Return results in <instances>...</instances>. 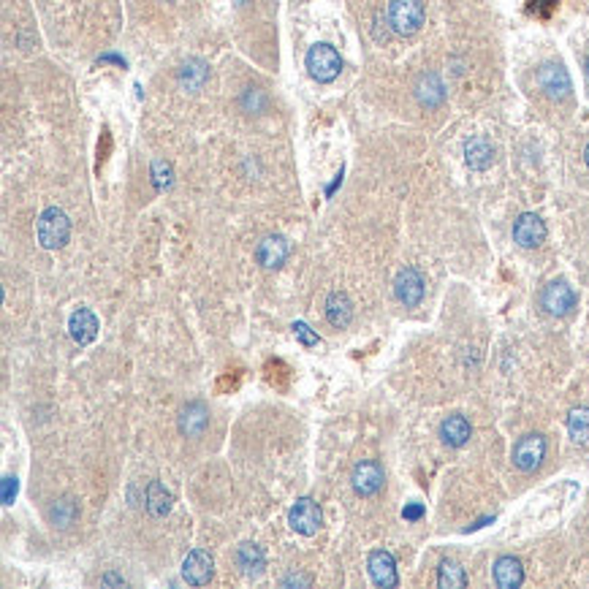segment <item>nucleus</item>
<instances>
[{
	"label": "nucleus",
	"instance_id": "a878e982",
	"mask_svg": "<svg viewBox=\"0 0 589 589\" xmlns=\"http://www.w3.org/2000/svg\"><path fill=\"white\" fill-rule=\"evenodd\" d=\"M438 586L443 589H453V586H468V576L453 560H443L440 570H438Z\"/></svg>",
	"mask_w": 589,
	"mask_h": 589
},
{
	"label": "nucleus",
	"instance_id": "5701e85b",
	"mask_svg": "<svg viewBox=\"0 0 589 589\" xmlns=\"http://www.w3.org/2000/svg\"><path fill=\"white\" fill-rule=\"evenodd\" d=\"M206 79H209V68H206L204 60H188L180 68V84H182L185 90H193V93L201 90Z\"/></svg>",
	"mask_w": 589,
	"mask_h": 589
},
{
	"label": "nucleus",
	"instance_id": "0eeeda50",
	"mask_svg": "<svg viewBox=\"0 0 589 589\" xmlns=\"http://www.w3.org/2000/svg\"><path fill=\"white\" fill-rule=\"evenodd\" d=\"M546 456V438L543 435H524L514 446V465L522 473H535Z\"/></svg>",
	"mask_w": 589,
	"mask_h": 589
},
{
	"label": "nucleus",
	"instance_id": "c756f323",
	"mask_svg": "<svg viewBox=\"0 0 589 589\" xmlns=\"http://www.w3.org/2000/svg\"><path fill=\"white\" fill-rule=\"evenodd\" d=\"M283 586H313V576L307 573H291L283 578Z\"/></svg>",
	"mask_w": 589,
	"mask_h": 589
},
{
	"label": "nucleus",
	"instance_id": "c85d7f7f",
	"mask_svg": "<svg viewBox=\"0 0 589 589\" xmlns=\"http://www.w3.org/2000/svg\"><path fill=\"white\" fill-rule=\"evenodd\" d=\"M554 6H557V0H530V12L538 17H549Z\"/></svg>",
	"mask_w": 589,
	"mask_h": 589
},
{
	"label": "nucleus",
	"instance_id": "f704fd0d",
	"mask_svg": "<svg viewBox=\"0 0 589 589\" xmlns=\"http://www.w3.org/2000/svg\"><path fill=\"white\" fill-rule=\"evenodd\" d=\"M584 68H586V79H589V55H586V63H584Z\"/></svg>",
	"mask_w": 589,
	"mask_h": 589
},
{
	"label": "nucleus",
	"instance_id": "7c9ffc66",
	"mask_svg": "<svg viewBox=\"0 0 589 589\" xmlns=\"http://www.w3.org/2000/svg\"><path fill=\"white\" fill-rule=\"evenodd\" d=\"M14 497H17V478H4V502L12 505Z\"/></svg>",
	"mask_w": 589,
	"mask_h": 589
},
{
	"label": "nucleus",
	"instance_id": "412c9836",
	"mask_svg": "<svg viewBox=\"0 0 589 589\" xmlns=\"http://www.w3.org/2000/svg\"><path fill=\"white\" fill-rule=\"evenodd\" d=\"M76 516H79V505H76L74 497H58V500L50 505V511H47L50 524H52V527H60V530H68V527L76 522Z\"/></svg>",
	"mask_w": 589,
	"mask_h": 589
},
{
	"label": "nucleus",
	"instance_id": "6ab92c4d",
	"mask_svg": "<svg viewBox=\"0 0 589 589\" xmlns=\"http://www.w3.org/2000/svg\"><path fill=\"white\" fill-rule=\"evenodd\" d=\"M470 435H473V430H470V421L465 418V415H448L446 421H443V427H440V438H443V443L446 446H451V448H459V446H465L468 440H470Z\"/></svg>",
	"mask_w": 589,
	"mask_h": 589
},
{
	"label": "nucleus",
	"instance_id": "4468645a",
	"mask_svg": "<svg viewBox=\"0 0 589 589\" xmlns=\"http://www.w3.org/2000/svg\"><path fill=\"white\" fill-rule=\"evenodd\" d=\"M546 239V223L535 213H524L514 223V242L519 247H538Z\"/></svg>",
	"mask_w": 589,
	"mask_h": 589
},
{
	"label": "nucleus",
	"instance_id": "dca6fc26",
	"mask_svg": "<svg viewBox=\"0 0 589 589\" xmlns=\"http://www.w3.org/2000/svg\"><path fill=\"white\" fill-rule=\"evenodd\" d=\"M288 252H291L288 239L280 236V234H269V236L261 239V244H259V250H256V259H259V264H261L264 269H277V267L285 264Z\"/></svg>",
	"mask_w": 589,
	"mask_h": 589
},
{
	"label": "nucleus",
	"instance_id": "f257e3e1",
	"mask_svg": "<svg viewBox=\"0 0 589 589\" xmlns=\"http://www.w3.org/2000/svg\"><path fill=\"white\" fill-rule=\"evenodd\" d=\"M35 234H38L41 247L58 250V247H63V244L68 242V236H71V221H68V215L63 213L60 206H50V209H44V213H41L38 226H35Z\"/></svg>",
	"mask_w": 589,
	"mask_h": 589
},
{
	"label": "nucleus",
	"instance_id": "f3484780",
	"mask_svg": "<svg viewBox=\"0 0 589 589\" xmlns=\"http://www.w3.org/2000/svg\"><path fill=\"white\" fill-rule=\"evenodd\" d=\"M326 321L334 329H345L353 321V305L348 299V293L343 291H331L326 297Z\"/></svg>",
	"mask_w": 589,
	"mask_h": 589
},
{
	"label": "nucleus",
	"instance_id": "20e7f679",
	"mask_svg": "<svg viewBox=\"0 0 589 589\" xmlns=\"http://www.w3.org/2000/svg\"><path fill=\"white\" fill-rule=\"evenodd\" d=\"M535 79H538V88L543 90V96H549L552 101H565V98H570L573 84H570L568 71H565L560 63H546V66H540L538 74H535Z\"/></svg>",
	"mask_w": 589,
	"mask_h": 589
},
{
	"label": "nucleus",
	"instance_id": "9d476101",
	"mask_svg": "<svg viewBox=\"0 0 589 589\" xmlns=\"http://www.w3.org/2000/svg\"><path fill=\"white\" fill-rule=\"evenodd\" d=\"M215 576V562H213V554L204 552V549H193L185 562H182V578L190 584V586H204L209 584Z\"/></svg>",
	"mask_w": 589,
	"mask_h": 589
},
{
	"label": "nucleus",
	"instance_id": "2f4dec72",
	"mask_svg": "<svg viewBox=\"0 0 589 589\" xmlns=\"http://www.w3.org/2000/svg\"><path fill=\"white\" fill-rule=\"evenodd\" d=\"M239 377H242V372H234V377H231V375H223L221 381H218V391H226L229 386L236 389V386H239Z\"/></svg>",
	"mask_w": 589,
	"mask_h": 589
},
{
	"label": "nucleus",
	"instance_id": "aec40b11",
	"mask_svg": "<svg viewBox=\"0 0 589 589\" xmlns=\"http://www.w3.org/2000/svg\"><path fill=\"white\" fill-rule=\"evenodd\" d=\"M415 98H418L421 106H427V109H435V106L443 104L446 90H443V81L438 79V74H424V76L418 79V84H415Z\"/></svg>",
	"mask_w": 589,
	"mask_h": 589
},
{
	"label": "nucleus",
	"instance_id": "2eb2a0df",
	"mask_svg": "<svg viewBox=\"0 0 589 589\" xmlns=\"http://www.w3.org/2000/svg\"><path fill=\"white\" fill-rule=\"evenodd\" d=\"M98 318H96V313L93 310H88V307H79L74 315H71V321H68V331H71V340L76 343V345H90L96 337H98Z\"/></svg>",
	"mask_w": 589,
	"mask_h": 589
},
{
	"label": "nucleus",
	"instance_id": "39448f33",
	"mask_svg": "<svg viewBox=\"0 0 589 589\" xmlns=\"http://www.w3.org/2000/svg\"><path fill=\"white\" fill-rule=\"evenodd\" d=\"M288 524L293 532L299 535H315L323 524V514H321V505L313 500V497H302L297 500V505L288 511Z\"/></svg>",
	"mask_w": 589,
	"mask_h": 589
},
{
	"label": "nucleus",
	"instance_id": "72a5a7b5",
	"mask_svg": "<svg viewBox=\"0 0 589 589\" xmlns=\"http://www.w3.org/2000/svg\"><path fill=\"white\" fill-rule=\"evenodd\" d=\"M584 160H586V166H589V144H586V150H584Z\"/></svg>",
	"mask_w": 589,
	"mask_h": 589
},
{
	"label": "nucleus",
	"instance_id": "1a4fd4ad",
	"mask_svg": "<svg viewBox=\"0 0 589 589\" xmlns=\"http://www.w3.org/2000/svg\"><path fill=\"white\" fill-rule=\"evenodd\" d=\"M367 570H369V578L375 586H384V589H391L399 584V576H397V562L394 557L386 552V549H375L369 557H367Z\"/></svg>",
	"mask_w": 589,
	"mask_h": 589
},
{
	"label": "nucleus",
	"instance_id": "7ed1b4c3",
	"mask_svg": "<svg viewBox=\"0 0 589 589\" xmlns=\"http://www.w3.org/2000/svg\"><path fill=\"white\" fill-rule=\"evenodd\" d=\"M305 66L310 71V76L321 84H329L340 76L343 71V58L337 55V50L331 44H315L310 47L307 58H305Z\"/></svg>",
	"mask_w": 589,
	"mask_h": 589
},
{
	"label": "nucleus",
	"instance_id": "bb28decb",
	"mask_svg": "<svg viewBox=\"0 0 589 589\" xmlns=\"http://www.w3.org/2000/svg\"><path fill=\"white\" fill-rule=\"evenodd\" d=\"M288 377H291V372H288V367H285L283 361H269V364H267V381H269L275 389H285V386H288Z\"/></svg>",
	"mask_w": 589,
	"mask_h": 589
},
{
	"label": "nucleus",
	"instance_id": "a211bd4d",
	"mask_svg": "<svg viewBox=\"0 0 589 589\" xmlns=\"http://www.w3.org/2000/svg\"><path fill=\"white\" fill-rule=\"evenodd\" d=\"M492 573H494V584L500 589H516L524 581V568H522V562L516 557H500L494 562Z\"/></svg>",
	"mask_w": 589,
	"mask_h": 589
},
{
	"label": "nucleus",
	"instance_id": "6e6552de",
	"mask_svg": "<svg viewBox=\"0 0 589 589\" xmlns=\"http://www.w3.org/2000/svg\"><path fill=\"white\" fill-rule=\"evenodd\" d=\"M384 468L377 465L375 459H364L359 461V465L353 468V476H351V484H353V492L361 494V497H372L384 489Z\"/></svg>",
	"mask_w": 589,
	"mask_h": 589
},
{
	"label": "nucleus",
	"instance_id": "9b49d317",
	"mask_svg": "<svg viewBox=\"0 0 589 589\" xmlns=\"http://www.w3.org/2000/svg\"><path fill=\"white\" fill-rule=\"evenodd\" d=\"M394 293L405 307L421 305V299H424V277H421V272L413 267L402 269L394 280Z\"/></svg>",
	"mask_w": 589,
	"mask_h": 589
},
{
	"label": "nucleus",
	"instance_id": "473e14b6",
	"mask_svg": "<svg viewBox=\"0 0 589 589\" xmlns=\"http://www.w3.org/2000/svg\"><path fill=\"white\" fill-rule=\"evenodd\" d=\"M101 584H125V578L122 576H104Z\"/></svg>",
	"mask_w": 589,
	"mask_h": 589
},
{
	"label": "nucleus",
	"instance_id": "393cba45",
	"mask_svg": "<svg viewBox=\"0 0 589 589\" xmlns=\"http://www.w3.org/2000/svg\"><path fill=\"white\" fill-rule=\"evenodd\" d=\"M568 432L576 446H589V407H576L568 415Z\"/></svg>",
	"mask_w": 589,
	"mask_h": 589
},
{
	"label": "nucleus",
	"instance_id": "f8f14e48",
	"mask_svg": "<svg viewBox=\"0 0 589 589\" xmlns=\"http://www.w3.org/2000/svg\"><path fill=\"white\" fill-rule=\"evenodd\" d=\"M177 427L185 438H201L209 427V407L198 399L188 402L177 415Z\"/></svg>",
	"mask_w": 589,
	"mask_h": 589
},
{
	"label": "nucleus",
	"instance_id": "4be33fe9",
	"mask_svg": "<svg viewBox=\"0 0 589 589\" xmlns=\"http://www.w3.org/2000/svg\"><path fill=\"white\" fill-rule=\"evenodd\" d=\"M144 500H147V511L152 516H158V519L166 516L168 511H172V505H174V494L168 492L166 484H160V481H150Z\"/></svg>",
	"mask_w": 589,
	"mask_h": 589
},
{
	"label": "nucleus",
	"instance_id": "f03ea898",
	"mask_svg": "<svg viewBox=\"0 0 589 589\" xmlns=\"http://www.w3.org/2000/svg\"><path fill=\"white\" fill-rule=\"evenodd\" d=\"M427 19L421 0H391L389 4V25L397 35H413Z\"/></svg>",
	"mask_w": 589,
	"mask_h": 589
},
{
	"label": "nucleus",
	"instance_id": "cd10ccee",
	"mask_svg": "<svg viewBox=\"0 0 589 589\" xmlns=\"http://www.w3.org/2000/svg\"><path fill=\"white\" fill-rule=\"evenodd\" d=\"M293 334H297V340H299L305 348H318V345H321V337H318L305 321H297V323H293Z\"/></svg>",
	"mask_w": 589,
	"mask_h": 589
},
{
	"label": "nucleus",
	"instance_id": "423d86ee",
	"mask_svg": "<svg viewBox=\"0 0 589 589\" xmlns=\"http://www.w3.org/2000/svg\"><path fill=\"white\" fill-rule=\"evenodd\" d=\"M540 307L549 315H554V318H562V315H568L576 307V293H573V288L565 280H554V283H549V285L543 288Z\"/></svg>",
	"mask_w": 589,
	"mask_h": 589
},
{
	"label": "nucleus",
	"instance_id": "ddd939ff",
	"mask_svg": "<svg viewBox=\"0 0 589 589\" xmlns=\"http://www.w3.org/2000/svg\"><path fill=\"white\" fill-rule=\"evenodd\" d=\"M234 562L244 578H261L267 570V557L259 543H242L234 552Z\"/></svg>",
	"mask_w": 589,
	"mask_h": 589
},
{
	"label": "nucleus",
	"instance_id": "b1692460",
	"mask_svg": "<svg viewBox=\"0 0 589 589\" xmlns=\"http://www.w3.org/2000/svg\"><path fill=\"white\" fill-rule=\"evenodd\" d=\"M465 155H468V163H470L473 168H478V172H484V168H489V166L494 163V147H492L486 139H473V142H468Z\"/></svg>",
	"mask_w": 589,
	"mask_h": 589
}]
</instances>
